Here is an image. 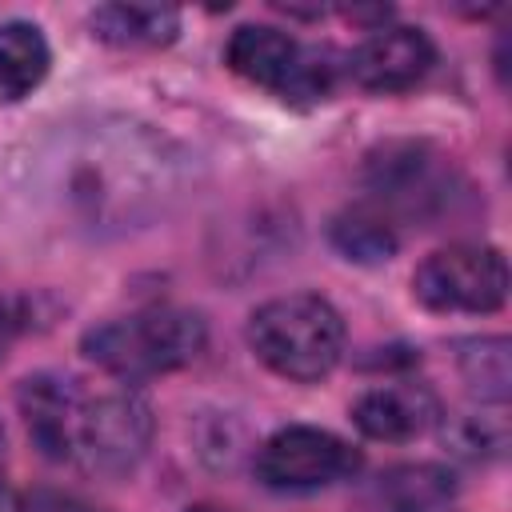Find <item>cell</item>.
I'll use <instances>...</instances> for the list:
<instances>
[{"label": "cell", "mask_w": 512, "mask_h": 512, "mask_svg": "<svg viewBox=\"0 0 512 512\" xmlns=\"http://www.w3.org/2000/svg\"><path fill=\"white\" fill-rule=\"evenodd\" d=\"M188 512H224V508H212V504H196V508H188Z\"/></svg>", "instance_id": "19"}, {"label": "cell", "mask_w": 512, "mask_h": 512, "mask_svg": "<svg viewBox=\"0 0 512 512\" xmlns=\"http://www.w3.org/2000/svg\"><path fill=\"white\" fill-rule=\"evenodd\" d=\"M460 376L476 400L504 404L512 396V344L504 336H480L460 344Z\"/></svg>", "instance_id": "13"}, {"label": "cell", "mask_w": 512, "mask_h": 512, "mask_svg": "<svg viewBox=\"0 0 512 512\" xmlns=\"http://www.w3.org/2000/svg\"><path fill=\"white\" fill-rule=\"evenodd\" d=\"M0 512H32L16 492H8V488H0Z\"/></svg>", "instance_id": "18"}, {"label": "cell", "mask_w": 512, "mask_h": 512, "mask_svg": "<svg viewBox=\"0 0 512 512\" xmlns=\"http://www.w3.org/2000/svg\"><path fill=\"white\" fill-rule=\"evenodd\" d=\"M228 64H232L236 76L284 96V88H288V80H292V72L300 64V44L280 28L244 24L228 40Z\"/></svg>", "instance_id": "9"}, {"label": "cell", "mask_w": 512, "mask_h": 512, "mask_svg": "<svg viewBox=\"0 0 512 512\" xmlns=\"http://www.w3.org/2000/svg\"><path fill=\"white\" fill-rule=\"evenodd\" d=\"M436 64V48L420 28H376L352 56L348 72L368 92H404L428 76Z\"/></svg>", "instance_id": "6"}, {"label": "cell", "mask_w": 512, "mask_h": 512, "mask_svg": "<svg viewBox=\"0 0 512 512\" xmlns=\"http://www.w3.org/2000/svg\"><path fill=\"white\" fill-rule=\"evenodd\" d=\"M12 336H16V320H12V312L0 304V360H4L8 348H12Z\"/></svg>", "instance_id": "17"}, {"label": "cell", "mask_w": 512, "mask_h": 512, "mask_svg": "<svg viewBox=\"0 0 512 512\" xmlns=\"http://www.w3.org/2000/svg\"><path fill=\"white\" fill-rule=\"evenodd\" d=\"M444 440L452 444V452H460L468 460H492L504 452L508 432L500 420H488V416H456L444 428Z\"/></svg>", "instance_id": "16"}, {"label": "cell", "mask_w": 512, "mask_h": 512, "mask_svg": "<svg viewBox=\"0 0 512 512\" xmlns=\"http://www.w3.org/2000/svg\"><path fill=\"white\" fill-rule=\"evenodd\" d=\"M336 76H340V56L332 48H300V64L284 88V100L316 104L336 88Z\"/></svg>", "instance_id": "15"}, {"label": "cell", "mask_w": 512, "mask_h": 512, "mask_svg": "<svg viewBox=\"0 0 512 512\" xmlns=\"http://www.w3.org/2000/svg\"><path fill=\"white\" fill-rule=\"evenodd\" d=\"M180 28V16L160 4H104L92 12V32L120 48L168 44Z\"/></svg>", "instance_id": "12"}, {"label": "cell", "mask_w": 512, "mask_h": 512, "mask_svg": "<svg viewBox=\"0 0 512 512\" xmlns=\"http://www.w3.org/2000/svg\"><path fill=\"white\" fill-rule=\"evenodd\" d=\"M332 244L344 260L384 264L396 252V232H392L388 216H380L372 208H352V212H340L332 220Z\"/></svg>", "instance_id": "14"}, {"label": "cell", "mask_w": 512, "mask_h": 512, "mask_svg": "<svg viewBox=\"0 0 512 512\" xmlns=\"http://www.w3.org/2000/svg\"><path fill=\"white\" fill-rule=\"evenodd\" d=\"M204 320L184 308H148L132 316L104 320L84 332V356L112 376L144 380L156 372H176L204 352Z\"/></svg>", "instance_id": "2"}, {"label": "cell", "mask_w": 512, "mask_h": 512, "mask_svg": "<svg viewBox=\"0 0 512 512\" xmlns=\"http://www.w3.org/2000/svg\"><path fill=\"white\" fill-rule=\"evenodd\" d=\"M48 64H52V52L36 24L28 20L0 24V100L12 104L32 96L48 76Z\"/></svg>", "instance_id": "10"}, {"label": "cell", "mask_w": 512, "mask_h": 512, "mask_svg": "<svg viewBox=\"0 0 512 512\" xmlns=\"http://www.w3.org/2000/svg\"><path fill=\"white\" fill-rule=\"evenodd\" d=\"M380 508L384 512H440L456 480L444 464H396L380 476Z\"/></svg>", "instance_id": "11"}, {"label": "cell", "mask_w": 512, "mask_h": 512, "mask_svg": "<svg viewBox=\"0 0 512 512\" xmlns=\"http://www.w3.org/2000/svg\"><path fill=\"white\" fill-rule=\"evenodd\" d=\"M0 472H4V428H0Z\"/></svg>", "instance_id": "20"}, {"label": "cell", "mask_w": 512, "mask_h": 512, "mask_svg": "<svg viewBox=\"0 0 512 512\" xmlns=\"http://www.w3.org/2000/svg\"><path fill=\"white\" fill-rule=\"evenodd\" d=\"M152 440V408L136 392H108L84 404L76 428V452L92 472L124 476L136 468Z\"/></svg>", "instance_id": "5"}, {"label": "cell", "mask_w": 512, "mask_h": 512, "mask_svg": "<svg viewBox=\"0 0 512 512\" xmlns=\"http://www.w3.org/2000/svg\"><path fill=\"white\" fill-rule=\"evenodd\" d=\"M248 340L272 372L312 384L336 368L344 352V320L324 296L292 292L252 312Z\"/></svg>", "instance_id": "1"}, {"label": "cell", "mask_w": 512, "mask_h": 512, "mask_svg": "<svg viewBox=\"0 0 512 512\" xmlns=\"http://www.w3.org/2000/svg\"><path fill=\"white\" fill-rule=\"evenodd\" d=\"M360 468L356 448H348L340 436L308 424L280 428L264 440L256 456V476L276 492H316L328 488Z\"/></svg>", "instance_id": "4"}, {"label": "cell", "mask_w": 512, "mask_h": 512, "mask_svg": "<svg viewBox=\"0 0 512 512\" xmlns=\"http://www.w3.org/2000/svg\"><path fill=\"white\" fill-rule=\"evenodd\" d=\"M412 292L432 312H496L508 296V264L496 248L452 244L416 268Z\"/></svg>", "instance_id": "3"}, {"label": "cell", "mask_w": 512, "mask_h": 512, "mask_svg": "<svg viewBox=\"0 0 512 512\" xmlns=\"http://www.w3.org/2000/svg\"><path fill=\"white\" fill-rule=\"evenodd\" d=\"M20 408H24V420H28L32 440L44 448V456L64 460V456L76 452V428H80L84 400L76 396L72 384L52 380V376L24 380Z\"/></svg>", "instance_id": "8"}, {"label": "cell", "mask_w": 512, "mask_h": 512, "mask_svg": "<svg viewBox=\"0 0 512 512\" xmlns=\"http://www.w3.org/2000/svg\"><path fill=\"white\" fill-rule=\"evenodd\" d=\"M440 416L436 396L424 384H384L352 404V420L372 440H412Z\"/></svg>", "instance_id": "7"}]
</instances>
